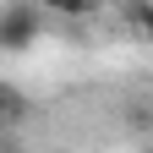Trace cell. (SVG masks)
Instances as JSON below:
<instances>
[{"label": "cell", "mask_w": 153, "mask_h": 153, "mask_svg": "<svg viewBox=\"0 0 153 153\" xmlns=\"http://www.w3.org/2000/svg\"><path fill=\"white\" fill-rule=\"evenodd\" d=\"M38 33H44V6H38V0H16V6H6V16H0V44H6L11 55H22Z\"/></svg>", "instance_id": "obj_1"}, {"label": "cell", "mask_w": 153, "mask_h": 153, "mask_svg": "<svg viewBox=\"0 0 153 153\" xmlns=\"http://www.w3.org/2000/svg\"><path fill=\"white\" fill-rule=\"evenodd\" d=\"M44 11H55V16H88L93 11V0H38Z\"/></svg>", "instance_id": "obj_2"}, {"label": "cell", "mask_w": 153, "mask_h": 153, "mask_svg": "<svg viewBox=\"0 0 153 153\" xmlns=\"http://www.w3.org/2000/svg\"><path fill=\"white\" fill-rule=\"evenodd\" d=\"M131 27L142 38H153V0H131Z\"/></svg>", "instance_id": "obj_3"}, {"label": "cell", "mask_w": 153, "mask_h": 153, "mask_svg": "<svg viewBox=\"0 0 153 153\" xmlns=\"http://www.w3.org/2000/svg\"><path fill=\"white\" fill-rule=\"evenodd\" d=\"M148 153H153V148H148Z\"/></svg>", "instance_id": "obj_4"}]
</instances>
